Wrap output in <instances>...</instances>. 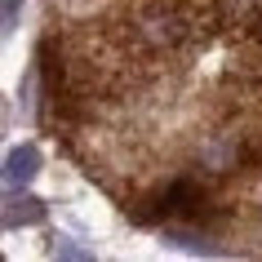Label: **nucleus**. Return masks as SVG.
Listing matches in <instances>:
<instances>
[{
	"label": "nucleus",
	"mask_w": 262,
	"mask_h": 262,
	"mask_svg": "<svg viewBox=\"0 0 262 262\" xmlns=\"http://www.w3.org/2000/svg\"><path fill=\"white\" fill-rule=\"evenodd\" d=\"M14 23H18V0H5V27L14 31Z\"/></svg>",
	"instance_id": "obj_3"
},
{
	"label": "nucleus",
	"mask_w": 262,
	"mask_h": 262,
	"mask_svg": "<svg viewBox=\"0 0 262 262\" xmlns=\"http://www.w3.org/2000/svg\"><path fill=\"white\" fill-rule=\"evenodd\" d=\"M36 165H40V151H36V147H14V151L5 156V182H9V187L31 182Z\"/></svg>",
	"instance_id": "obj_1"
},
{
	"label": "nucleus",
	"mask_w": 262,
	"mask_h": 262,
	"mask_svg": "<svg viewBox=\"0 0 262 262\" xmlns=\"http://www.w3.org/2000/svg\"><path fill=\"white\" fill-rule=\"evenodd\" d=\"M40 200H31V195H9V209H5V222L18 227V222H40Z\"/></svg>",
	"instance_id": "obj_2"
},
{
	"label": "nucleus",
	"mask_w": 262,
	"mask_h": 262,
	"mask_svg": "<svg viewBox=\"0 0 262 262\" xmlns=\"http://www.w3.org/2000/svg\"><path fill=\"white\" fill-rule=\"evenodd\" d=\"M54 253H58V258H84L76 245H54Z\"/></svg>",
	"instance_id": "obj_4"
}]
</instances>
